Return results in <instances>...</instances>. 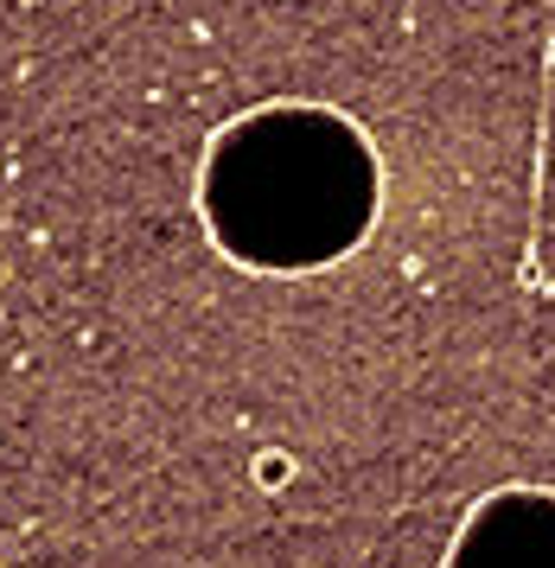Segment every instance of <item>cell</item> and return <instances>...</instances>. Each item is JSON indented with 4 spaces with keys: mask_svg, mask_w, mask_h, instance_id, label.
<instances>
[{
    "mask_svg": "<svg viewBox=\"0 0 555 568\" xmlns=\"http://www.w3.org/2000/svg\"><path fill=\"white\" fill-rule=\"evenodd\" d=\"M294 473H301V466L287 460V454H255V486H262V491L294 486Z\"/></svg>",
    "mask_w": 555,
    "mask_h": 568,
    "instance_id": "cell-1",
    "label": "cell"
}]
</instances>
